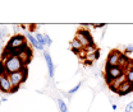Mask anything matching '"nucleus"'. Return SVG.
I'll use <instances>...</instances> for the list:
<instances>
[{"label": "nucleus", "instance_id": "0eeeda50", "mask_svg": "<svg viewBox=\"0 0 133 112\" xmlns=\"http://www.w3.org/2000/svg\"><path fill=\"white\" fill-rule=\"evenodd\" d=\"M44 57L46 60V65H48V70H49V77L52 78L54 77V73H55V65L52 63V59L50 56V52L48 50H44Z\"/></svg>", "mask_w": 133, "mask_h": 112}, {"label": "nucleus", "instance_id": "1a4fd4ad", "mask_svg": "<svg viewBox=\"0 0 133 112\" xmlns=\"http://www.w3.org/2000/svg\"><path fill=\"white\" fill-rule=\"evenodd\" d=\"M125 75H122L120 78H118V79H115V80H113L110 84H109V88L114 92V93H119V87L125 81Z\"/></svg>", "mask_w": 133, "mask_h": 112}, {"label": "nucleus", "instance_id": "b1692460", "mask_svg": "<svg viewBox=\"0 0 133 112\" xmlns=\"http://www.w3.org/2000/svg\"><path fill=\"white\" fill-rule=\"evenodd\" d=\"M111 108H113V110H114V111H115L116 108H118V106H116V104H113V106H111Z\"/></svg>", "mask_w": 133, "mask_h": 112}, {"label": "nucleus", "instance_id": "ddd939ff", "mask_svg": "<svg viewBox=\"0 0 133 112\" xmlns=\"http://www.w3.org/2000/svg\"><path fill=\"white\" fill-rule=\"evenodd\" d=\"M124 75H125V79H127V81L133 83V66H129L128 69H125Z\"/></svg>", "mask_w": 133, "mask_h": 112}, {"label": "nucleus", "instance_id": "9b49d317", "mask_svg": "<svg viewBox=\"0 0 133 112\" xmlns=\"http://www.w3.org/2000/svg\"><path fill=\"white\" fill-rule=\"evenodd\" d=\"M35 37H36V40L38 41V43L42 46V47H45L46 46V40H45V34L44 33H40V32H36L33 34Z\"/></svg>", "mask_w": 133, "mask_h": 112}, {"label": "nucleus", "instance_id": "6e6552de", "mask_svg": "<svg viewBox=\"0 0 133 112\" xmlns=\"http://www.w3.org/2000/svg\"><path fill=\"white\" fill-rule=\"evenodd\" d=\"M133 92V83H129V81H124L120 87H119V96L120 97H124V96H128Z\"/></svg>", "mask_w": 133, "mask_h": 112}, {"label": "nucleus", "instance_id": "7ed1b4c3", "mask_svg": "<svg viewBox=\"0 0 133 112\" xmlns=\"http://www.w3.org/2000/svg\"><path fill=\"white\" fill-rule=\"evenodd\" d=\"M9 75V79L12 81V85L13 88H19L21 84H23L26 79H27V66L21 70V71H17V73H12V74H8Z\"/></svg>", "mask_w": 133, "mask_h": 112}, {"label": "nucleus", "instance_id": "f257e3e1", "mask_svg": "<svg viewBox=\"0 0 133 112\" xmlns=\"http://www.w3.org/2000/svg\"><path fill=\"white\" fill-rule=\"evenodd\" d=\"M4 64H5V69H6V74H12V73H17V71H21L26 68V64L22 61V59L19 56H9L4 60Z\"/></svg>", "mask_w": 133, "mask_h": 112}, {"label": "nucleus", "instance_id": "f03ea898", "mask_svg": "<svg viewBox=\"0 0 133 112\" xmlns=\"http://www.w3.org/2000/svg\"><path fill=\"white\" fill-rule=\"evenodd\" d=\"M125 69L122 68L120 65L116 66H105V79L108 81V84H110L113 80L120 78L122 75H124Z\"/></svg>", "mask_w": 133, "mask_h": 112}, {"label": "nucleus", "instance_id": "a211bd4d", "mask_svg": "<svg viewBox=\"0 0 133 112\" xmlns=\"http://www.w3.org/2000/svg\"><path fill=\"white\" fill-rule=\"evenodd\" d=\"M44 34H45V40H46V47H50L52 45V40L50 38V36L48 33H44Z\"/></svg>", "mask_w": 133, "mask_h": 112}, {"label": "nucleus", "instance_id": "f8f14e48", "mask_svg": "<svg viewBox=\"0 0 133 112\" xmlns=\"http://www.w3.org/2000/svg\"><path fill=\"white\" fill-rule=\"evenodd\" d=\"M70 48L77 50V51H81V50H83V46L79 43V41H78L77 38H73V40L70 41Z\"/></svg>", "mask_w": 133, "mask_h": 112}, {"label": "nucleus", "instance_id": "5701e85b", "mask_svg": "<svg viewBox=\"0 0 133 112\" xmlns=\"http://www.w3.org/2000/svg\"><path fill=\"white\" fill-rule=\"evenodd\" d=\"M18 89H19V88H13V89H12V93H16Z\"/></svg>", "mask_w": 133, "mask_h": 112}, {"label": "nucleus", "instance_id": "423d86ee", "mask_svg": "<svg viewBox=\"0 0 133 112\" xmlns=\"http://www.w3.org/2000/svg\"><path fill=\"white\" fill-rule=\"evenodd\" d=\"M120 56H122V54L118 50H113L106 57V66H116V65H119Z\"/></svg>", "mask_w": 133, "mask_h": 112}, {"label": "nucleus", "instance_id": "dca6fc26", "mask_svg": "<svg viewBox=\"0 0 133 112\" xmlns=\"http://www.w3.org/2000/svg\"><path fill=\"white\" fill-rule=\"evenodd\" d=\"M81 84H82V83H78L76 87H73L70 91H68V96H72V94H74V93H76V92H77V91L81 88Z\"/></svg>", "mask_w": 133, "mask_h": 112}, {"label": "nucleus", "instance_id": "aec40b11", "mask_svg": "<svg viewBox=\"0 0 133 112\" xmlns=\"http://www.w3.org/2000/svg\"><path fill=\"white\" fill-rule=\"evenodd\" d=\"M125 54H132L133 52V43H131V45H128V46H125Z\"/></svg>", "mask_w": 133, "mask_h": 112}, {"label": "nucleus", "instance_id": "6ab92c4d", "mask_svg": "<svg viewBox=\"0 0 133 112\" xmlns=\"http://www.w3.org/2000/svg\"><path fill=\"white\" fill-rule=\"evenodd\" d=\"M125 112H133V101H131V102L125 106Z\"/></svg>", "mask_w": 133, "mask_h": 112}, {"label": "nucleus", "instance_id": "9d476101", "mask_svg": "<svg viewBox=\"0 0 133 112\" xmlns=\"http://www.w3.org/2000/svg\"><path fill=\"white\" fill-rule=\"evenodd\" d=\"M24 37L27 38V41L32 45V47L33 48H36V50H41V51H44V47L38 43V41L36 40V37L33 36L31 32H26V34H24Z\"/></svg>", "mask_w": 133, "mask_h": 112}, {"label": "nucleus", "instance_id": "412c9836", "mask_svg": "<svg viewBox=\"0 0 133 112\" xmlns=\"http://www.w3.org/2000/svg\"><path fill=\"white\" fill-rule=\"evenodd\" d=\"M92 27H94V28H104V27H105V24H104V23H99V24H92Z\"/></svg>", "mask_w": 133, "mask_h": 112}, {"label": "nucleus", "instance_id": "f3484780", "mask_svg": "<svg viewBox=\"0 0 133 112\" xmlns=\"http://www.w3.org/2000/svg\"><path fill=\"white\" fill-rule=\"evenodd\" d=\"M5 74H6L5 64H4V61H1V60H0V77H1V75H5Z\"/></svg>", "mask_w": 133, "mask_h": 112}, {"label": "nucleus", "instance_id": "39448f33", "mask_svg": "<svg viewBox=\"0 0 133 112\" xmlns=\"http://www.w3.org/2000/svg\"><path fill=\"white\" fill-rule=\"evenodd\" d=\"M12 89H13V85L9 79V75L8 74L1 75L0 77V92L1 93H12Z\"/></svg>", "mask_w": 133, "mask_h": 112}, {"label": "nucleus", "instance_id": "4be33fe9", "mask_svg": "<svg viewBox=\"0 0 133 112\" xmlns=\"http://www.w3.org/2000/svg\"><path fill=\"white\" fill-rule=\"evenodd\" d=\"M100 54H101V51H100L99 48H97V51H96V52L94 54V55H95V57H96V60H99V57H100Z\"/></svg>", "mask_w": 133, "mask_h": 112}, {"label": "nucleus", "instance_id": "2eb2a0df", "mask_svg": "<svg viewBox=\"0 0 133 112\" xmlns=\"http://www.w3.org/2000/svg\"><path fill=\"white\" fill-rule=\"evenodd\" d=\"M58 106H59L60 112H68V106H66V103L62 99V98H59V99H58Z\"/></svg>", "mask_w": 133, "mask_h": 112}, {"label": "nucleus", "instance_id": "20e7f679", "mask_svg": "<svg viewBox=\"0 0 133 112\" xmlns=\"http://www.w3.org/2000/svg\"><path fill=\"white\" fill-rule=\"evenodd\" d=\"M74 38H77V40L79 41V43L83 46V48L87 47V46H90V45H92V43H95L94 40H92L91 33L88 32L87 29H78L77 33H76V37H74Z\"/></svg>", "mask_w": 133, "mask_h": 112}, {"label": "nucleus", "instance_id": "4468645a", "mask_svg": "<svg viewBox=\"0 0 133 112\" xmlns=\"http://www.w3.org/2000/svg\"><path fill=\"white\" fill-rule=\"evenodd\" d=\"M83 50H84L86 55H94V54L97 51V47H96V45H95V43H92V45H90V46L84 47Z\"/></svg>", "mask_w": 133, "mask_h": 112}]
</instances>
